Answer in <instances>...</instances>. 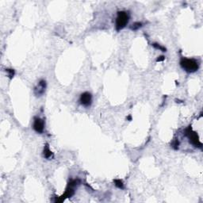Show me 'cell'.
<instances>
[{"instance_id":"cell-1","label":"cell","mask_w":203,"mask_h":203,"mask_svg":"<svg viewBox=\"0 0 203 203\" xmlns=\"http://www.w3.org/2000/svg\"><path fill=\"white\" fill-rule=\"evenodd\" d=\"M180 65L184 71L189 73L195 72L199 68V64L194 59L183 58L180 60Z\"/></svg>"},{"instance_id":"cell-2","label":"cell","mask_w":203,"mask_h":203,"mask_svg":"<svg viewBox=\"0 0 203 203\" xmlns=\"http://www.w3.org/2000/svg\"><path fill=\"white\" fill-rule=\"evenodd\" d=\"M79 179H74V180H71L68 183V186L66 189V191L64 192V194L60 197L59 199H57V202H62L66 199V198H68V197H71L72 195H74L75 193V188L76 186H79Z\"/></svg>"},{"instance_id":"cell-3","label":"cell","mask_w":203,"mask_h":203,"mask_svg":"<svg viewBox=\"0 0 203 203\" xmlns=\"http://www.w3.org/2000/svg\"><path fill=\"white\" fill-rule=\"evenodd\" d=\"M129 20H130V16L127 12H118V17L116 19V29L118 31H120L122 29H124L129 22Z\"/></svg>"},{"instance_id":"cell-4","label":"cell","mask_w":203,"mask_h":203,"mask_svg":"<svg viewBox=\"0 0 203 203\" xmlns=\"http://www.w3.org/2000/svg\"><path fill=\"white\" fill-rule=\"evenodd\" d=\"M186 136L189 139L190 142L193 145H195V147H197V148H202V142L199 141V138H198V136L195 131H193L191 129V127H188L186 130Z\"/></svg>"},{"instance_id":"cell-5","label":"cell","mask_w":203,"mask_h":203,"mask_svg":"<svg viewBox=\"0 0 203 203\" xmlns=\"http://www.w3.org/2000/svg\"><path fill=\"white\" fill-rule=\"evenodd\" d=\"M79 101H80V103L83 106H86V107L90 106L91 103H92V95H91V94L89 93V92L83 93L80 96Z\"/></svg>"},{"instance_id":"cell-6","label":"cell","mask_w":203,"mask_h":203,"mask_svg":"<svg viewBox=\"0 0 203 203\" xmlns=\"http://www.w3.org/2000/svg\"><path fill=\"white\" fill-rule=\"evenodd\" d=\"M33 128L37 133H42L44 132V130H45V122L42 119L39 118H35Z\"/></svg>"},{"instance_id":"cell-7","label":"cell","mask_w":203,"mask_h":203,"mask_svg":"<svg viewBox=\"0 0 203 203\" xmlns=\"http://www.w3.org/2000/svg\"><path fill=\"white\" fill-rule=\"evenodd\" d=\"M45 88H46V82L45 80H41L36 88H34V94L36 96H41L45 93Z\"/></svg>"},{"instance_id":"cell-8","label":"cell","mask_w":203,"mask_h":203,"mask_svg":"<svg viewBox=\"0 0 203 203\" xmlns=\"http://www.w3.org/2000/svg\"><path fill=\"white\" fill-rule=\"evenodd\" d=\"M43 155L44 157L47 160H50L51 158L53 157V153L52 152L50 149H49V146L48 144H45V148H44V151H43Z\"/></svg>"},{"instance_id":"cell-9","label":"cell","mask_w":203,"mask_h":203,"mask_svg":"<svg viewBox=\"0 0 203 203\" xmlns=\"http://www.w3.org/2000/svg\"><path fill=\"white\" fill-rule=\"evenodd\" d=\"M141 26H142V23L137 22L133 23V25L130 26V29H131L132 30H133V31H136V30H137V29H139L141 28Z\"/></svg>"},{"instance_id":"cell-10","label":"cell","mask_w":203,"mask_h":203,"mask_svg":"<svg viewBox=\"0 0 203 203\" xmlns=\"http://www.w3.org/2000/svg\"><path fill=\"white\" fill-rule=\"evenodd\" d=\"M114 183H115V186L119 189H123L124 188V184H123V182L121 179H115Z\"/></svg>"},{"instance_id":"cell-11","label":"cell","mask_w":203,"mask_h":203,"mask_svg":"<svg viewBox=\"0 0 203 203\" xmlns=\"http://www.w3.org/2000/svg\"><path fill=\"white\" fill-rule=\"evenodd\" d=\"M152 45L155 48L160 49V50H161V51H162V52H167V48H165V47H164V46H161V45H159V44L154 43V44H152Z\"/></svg>"},{"instance_id":"cell-12","label":"cell","mask_w":203,"mask_h":203,"mask_svg":"<svg viewBox=\"0 0 203 203\" xmlns=\"http://www.w3.org/2000/svg\"><path fill=\"white\" fill-rule=\"evenodd\" d=\"M6 71L9 73V75H8L9 77H10V79H12V78H13L14 76V69H6Z\"/></svg>"},{"instance_id":"cell-13","label":"cell","mask_w":203,"mask_h":203,"mask_svg":"<svg viewBox=\"0 0 203 203\" xmlns=\"http://www.w3.org/2000/svg\"><path fill=\"white\" fill-rule=\"evenodd\" d=\"M178 145H179V142H178V140H175V141H174V142H173V144H172L173 148L175 150H177L178 148Z\"/></svg>"},{"instance_id":"cell-14","label":"cell","mask_w":203,"mask_h":203,"mask_svg":"<svg viewBox=\"0 0 203 203\" xmlns=\"http://www.w3.org/2000/svg\"><path fill=\"white\" fill-rule=\"evenodd\" d=\"M164 59H165V57L160 56V57H159L158 58L156 59V61H157V62H161V61H164Z\"/></svg>"},{"instance_id":"cell-15","label":"cell","mask_w":203,"mask_h":203,"mask_svg":"<svg viewBox=\"0 0 203 203\" xmlns=\"http://www.w3.org/2000/svg\"><path fill=\"white\" fill-rule=\"evenodd\" d=\"M127 119H128V120H130V121H131V119H132V118H131V117H130H130H128V118H127Z\"/></svg>"}]
</instances>
